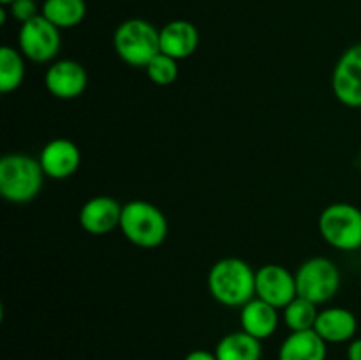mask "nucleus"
Instances as JSON below:
<instances>
[{"mask_svg": "<svg viewBox=\"0 0 361 360\" xmlns=\"http://www.w3.org/2000/svg\"><path fill=\"white\" fill-rule=\"evenodd\" d=\"M314 330L321 335V339L331 344L353 341L358 330V320L355 314L345 307H328L319 311Z\"/></svg>", "mask_w": 361, "mask_h": 360, "instance_id": "4468645a", "label": "nucleus"}, {"mask_svg": "<svg viewBox=\"0 0 361 360\" xmlns=\"http://www.w3.org/2000/svg\"><path fill=\"white\" fill-rule=\"evenodd\" d=\"M328 342L316 330L291 332L279 349V360H326Z\"/></svg>", "mask_w": 361, "mask_h": 360, "instance_id": "dca6fc26", "label": "nucleus"}, {"mask_svg": "<svg viewBox=\"0 0 361 360\" xmlns=\"http://www.w3.org/2000/svg\"><path fill=\"white\" fill-rule=\"evenodd\" d=\"M120 229L130 244L143 249H154L166 240L169 232L168 219L157 205L133 200L123 205Z\"/></svg>", "mask_w": 361, "mask_h": 360, "instance_id": "7ed1b4c3", "label": "nucleus"}, {"mask_svg": "<svg viewBox=\"0 0 361 360\" xmlns=\"http://www.w3.org/2000/svg\"><path fill=\"white\" fill-rule=\"evenodd\" d=\"M44 85L53 97L71 101V99L80 97L87 90V69L76 60H56L46 71Z\"/></svg>", "mask_w": 361, "mask_h": 360, "instance_id": "9d476101", "label": "nucleus"}, {"mask_svg": "<svg viewBox=\"0 0 361 360\" xmlns=\"http://www.w3.org/2000/svg\"><path fill=\"white\" fill-rule=\"evenodd\" d=\"M284 321L291 332L314 330L317 320V306L303 296H296L284 307Z\"/></svg>", "mask_w": 361, "mask_h": 360, "instance_id": "aec40b11", "label": "nucleus"}, {"mask_svg": "<svg viewBox=\"0 0 361 360\" xmlns=\"http://www.w3.org/2000/svg\"><path fill=\"white\" fill-rule=\"evenodd\" d=\"M37 159L46 176L63 180L78 172L81 164V152L74 141L67 138H55L42 147Z\"/></svg>", "mask_w": 361, "mask_h": 360, "instance_id": "9b49d317", "label": "nucleus"}, {"mask_svg": "<svg viewBox=\"0 0 361 360\" xmlns=\"http://www.w3.org/2000/svg\"><path fill=\"white\" fill-rule=\"evenodd\" d=\"M295 277L298 296L310 300L316 306L334 299L341 288V270L330 258L324 256L303 261Z\"/></svg>", "mask_w": 361, "mask_h": 360, "instance_id": "423d86ee", "label": "nucleus"}, {"mask_svg": "<svg viewBox=\"0 0 361 360\" xmlns=\"http://www.w3.org/2000/svg\"><path fill=\"white\" fill-rule=\"evenodd\" d=\"M348 360H361V337L353 339L348 346Z\"/></svg>", "mask_w": 361, "mask_h": 360, "instance_id": "b1692460", "label": "nucleus"}, {"mask_svg": "<svg viewBox=\"0 0 361 360\" xmlns=\"http://www.w3.org/2000/svg\"><path fill=\"white\" fill-rule=\"evenodd\" d=\"M18 44L25 59L37 64L49 62L60 52V44H62L60 28L46 20L42 14H39L34 20L21 23Z\"/></svg>", "mask_w": 361, "mask_h": 360, "instance_id": "0eeeda50", "label": "nucleus"}, {"mask_svg": "<svg viewBox=\"0 0 361 360\" xmlns=\"http://www.w3.org/2000/svg\"><path fill=\"white\" fill-rule=\"evenodd\" d=\"M41 14L60 30L74 28L87 16V2L85 0H44Z\"/></svg>", "mask_w": 361, "mask_h": 360, "instance_id": "a211bd4d", "label": "nucleus"}, {"mask_svg": "<svg viewBox=\"0 0 361 360\" xmlns=\"http://www.w3.org/2000/svg\"><path fill=\"white\" fill-rule=\"evenodd\" d=\"M256 296L277 309H284L293 299L298 296L295 274L282 265H263L256 270Z\"/></svg>", "mask_w": 361, "mask_h": 360, "instance_id": "1a4fd4ad", "label": "nucleus"}, {"mask_svg": "<svg viewBox=\"0 0 361 360\" xmlns=\"http://www.w3.org/2000/svg\"><path fill=\"white\" fill-rule=\"evenodd\" d=\"M317 226L328 246L341 251L361 249V210L355 205H328L321 212Z\"/></svg>", "mask_w": 361, "mask_h": 360, "instance_id": "39448f33", "label": "nucleus"}, {"mask_svg": "<svg viewBox=\"0 0 361 360\" xmlns=\"http://www.w3.org/2000/svg\"><path fill=\"white\" fill-rule=\"evenodd\" d=\"M215 355L219 360H261L263 349L259 339L238 330L224 335L219 341Z\"/></svg>", "mask_w": 361, "mask_h": 360, "instance_id": "f3484780", "label": "nucleus"}, {"mask_svg": "<svg viewBox=\"0 0 361 360\" xmlns=\"http://www.w3.org/2000/svg\"><path fill=\"white\" fill-rule=\"evenodd\" d=\"M14 2V0H0V4H2V6H9V4H13Z\"/></svg>", "mask_w": 361, "mask_h": 360, "instance_id": "393cba45", "label": "nucleus"}, {"mask_svg": "<svg viewBox=\"0 0 361 360\" xmlns=\"http://www.w3.org/2000/svg\"><path fill=\"white\" fill-rule=\"evenodd\" d=\"M240 323L242 330L250 334L252 337L263 339L271 337L279 327V309L271 304L254 296L252 300L240 307Z\"/></svg>", "mask_w": 361, "mask_h": 360, "instance_id": "2eb2a0df", "label": "nucleus"}, {"mask_svg": "<svg viewBox=\"0 0 361 360\" xmlns=\"http://www.w3.org/2000/svg\"><path fill=\"white\" fill-rule=\"evenodd\" d=\"M7 11H9L11 16L16 21H20V23H27V21L39 16V7L35 0H14L13 4L7 6Z\"/></svg>", "mask_w": 361, "mask_h": 360, "instance_id": "4be33fe9", "label": "nucleus"}, {"mask_svg": "<svg viewBox=\"0 0 361 360\" xmlns=\"http://www.w3.org/2000/svg\"><path fill=\"white\" fill-rule=\"evenodd\" d=\"M113 46L116 55L133 67H147L161 53L159 30L141 18H130L120 23L113 34Z\"/></svg>", "mask_w": 361, "mask_h": 360, "instance_id": "20e7f679", "label": "nucleus"}, {"mask_svg": "<svg viewBox=\"0 0 361 360\" xmlns=\"http://www.w3.org/2000/svg\"><path fill=\"white\" fill-rule=\"evenodd\" d=\"M208 292L226 307H243L256 296V270L240 258H222L208 272Z\"/></svg>", "mask_w": 361, "mask_h": 360, "instance_id": "f257e3e1", "label": "nucleus"}, {"mask_svg": "<svg viewBox=\"0 0 361 360\" xmlns=\"http://www.w3.org/2000/svg\"><path fill=\"white\" fill-rule=\"evenodd\" d=\"M183 360H219L215 352H207V349H194Z\"/></svg>", "mask_w": 361, "mask_h": 360, "instance_id": "5701e85b", "label": "nucleus"}, {"mask_svg": "<svg viewBox=\"0 0 361 360\" xmlns=\"http://www.w3.org/2000/svg\"><path fill=\"white\" fill-rule=\"evenodd\" d=\"M331 90L348 108H361V42L345 49L331 73Z\"/></svg>", "mask_w": 361, "mask_h": 360, "instance_id": "6e6552de", "label": "nucleus"}, {"mask_svg": "<svg viewBox=\"0 0 361 360\" xmlns=\"http://www.w3.org/2000/svg\"><path fill=\"white\" fill-rule=\"evenodd\" d=\"M122 208L123 205L106 194L90 198L80 210V226L90 235H106L120 228Z\"/></svg>", "mask_w": 361, "mask_h": 360, "instance_id": "f8f14e48", "label": "nucleus"}, {"mask_svg": "<svg viewBox=\"0 0 361 360\" xmlns=\"http://www.w3.org/2000/svg\"><path fill=\"white\" fill-rule=\"evenodd\" d=\"M25 80V56L11 46L0 48V92L18 90Z\"/></svg>", "mask_w": 361, "mask_h": 360, "instance_id": "6ab92c4d", "label": "nucleus"}, {"mask_svg": "<svg viewBox=\"0 0 361 360\" xmlns=\"http://www.w3.org/2000/svg\"><path fill=\"white\" fill-rule=\"evenodd\" d=\"M161 53L175 60L189 59L200 46V32L187 20H173L159 30Z\"/></svg>", "mask_w": 361, "mask_h": 360, "instance_id": "ddd939ff", "label": "nucleus"}, {"mask_svg": "<svg viewBox=\"0 0 361 360\" xmlns=\"http://www.w3.org/2000/svg\"><path fill=\"white\" fill-rule=\"evenodd\" d=\"M147 76L150 81L159 87H168V85L175 83L178 78V60L171 59V56L159 53L150 60L147 67Z\"/></svg>", "mask_w": 361, "mask_h": 360, "instance_id": "412c9836", "label": "nucleus"}, {"mask_svg": "<svg viewBox=\"0 0 361 360\" xmlns=\"http://www.w3.org/2000/svg\"><path fill=\"white\" fill-rule=\"evenodd\" d=\"M44 172L39 159L7 154L0 159V194L11 203H28L42 189Z\"/></svg>", "mask_w": 361, "mask_h": 360, "instance_id": "f03ea898", "label": "nucleus"}]
</instances>
